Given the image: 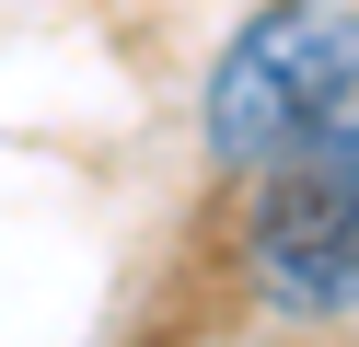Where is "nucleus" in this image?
<instances>
[{
  "label": "nucleus",
  "mask_w": 359,
  "mask_h": 347,
  "mask_svg": "<svg viewBox=\"0 0 359 347\" xmlns=\"http://www.w3.org/2000/svg\"><path fill=\"white\" fill-rule=\"evenodd\" d=\"M348 104H359V0H266L209 58L197 139L220 174H255V162L302 151L313 128H336Z\"/></svg>",
  "instance_id": "obj_1"
},
{
  "label": "nucleus",
  "mask_w": 359,
  "mask_h": 347,
  "mask_svg": "<svg viewBox=\"0 0 359 347\" xmlns=\"http://www.w3.org/2000/svg\"><path fill=\"white\" fill-rule=\"evenodd\" d=\"M243 278L266 313H359V104L336 128H313L302 151L255 162L243 197Z\"/></svg>",
  "instance_id": "obj_2"
}]
</instances>
